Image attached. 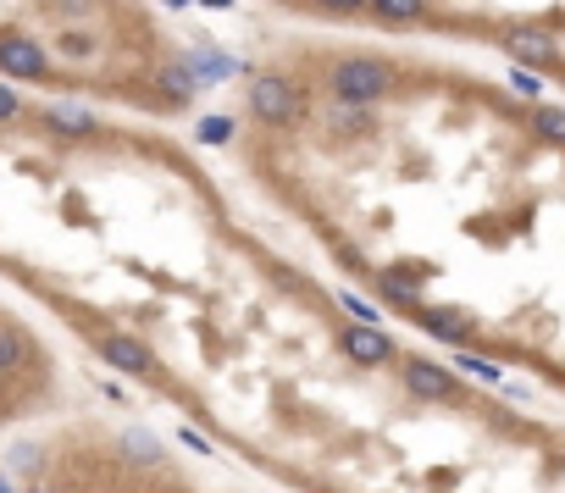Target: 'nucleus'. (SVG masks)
<instances>
[{
  "label": "nucleus",
  "mask_w": 565,
  "mask_h": 493,
  "mask_svg": "<svg viewBox=\"0 0 565 493\" xmlns=\"http://www.w3.org/2000/svg\"><path fill=\"white\" fill-rule=\"evenodd\" d=\"M388 84H394V73H388L383 61L355 56V61H338L333 67V89H338L344 106H372V100L388 95Z\"/></svg>",
  "instance_id": "1"
},
{
  "label": "nucleus",
  "mask_w": 565,
  "mask_h": 493,
  "mask_svg": "<svg viewBox=\"0 0 565 493\" xmlns=\"http://www.w3.org/2000/svg\"><path fill=\"white\" fill-rule=\"evenodd\" d=\"M250 106H255V117H266V122H300L305 117V95L283 73H261L255 78L250 84Z\"/></svg>",
  "instance_id": "2"
},
{
  "label": "nucleus",
  "mask_w": 565,
  "mask_h": 493,
  "mask_svg": "<svg viewBox=\"0 0 565 493\" xmlns=\"http://www.w3.org/2000/svg\"><path fill=\"white\" fill-rule=\"evenodd\" d=\"M399 383H405V394L410 399H427V405H449V399L460 394V383H455V372L449 366H438V361H399Z\"/></svg>",
  "instance_id": "3"
},
{
  "label": "nucleus",
  "mask_w": 565,
  "mask_h": 493,
  "mask_svg": "<svg viewBox=\"0 0 565 493\" xmlns=\"http://www.w3.org/2000/svg\"><path fill=\"white\" fill-rule=\"evenodd\" d=\"M338 349H344L355 366H388V361H394V338H388L377 322L344 327V333H338Z\"/></svg>",
  "instance_id": "4"
},
{
  "label": "nucleus",
  "mask_w": 565,
  "mask_h": 493,
  "mask_svg": "<svg viewBox=\"0 0 565 493\" xmlns=\"http://www.w3.org/2000/svg\"><path fill=\"white\" fill-rule=\"evenodd\" d=\"M100 355H106L117 372H128V377H150V383H161V361L150 355L139 338H128V333H100Z\"/></svg>",
  "instance_id": "5"
},
{
  "label": "nucleus",
  "mask_w": 565,
  "mask_h": 493,
  "mask_svg": "<svg viewBox=\"0 0 565 493\" xmlns=\"http://www.w3.org/2000/svg\"><path fill=\"white\" fill-rule=\"evenodd\" d=\"M0 73L39 78V73H45V50H39L34 39H23V34H6V39H0Z\"/></svg>",
  "instance_id": "6"
},
{
  "label": "nucleus",
  "mask_w": 565,
  "mask_h": 493,
  "mask_svg": "<svg viewBox=\"0 0 565 493\" xmlns=\"http://www.w3.org/2000/svg\"><path fill=\"white\" fill-rule=\"evenodd\" d=\"M505 50L516 61H532V67H549L554 61V39L538 34V28H505Z\"/></svg>",
  "instance_id": "7"
},
{
  "label": "nucleus",
  "mask_w": 565,
  "mask_h": 493,
  "mask_svg": "<svg viewBox=\"0 0 565 493\" xmlns=\"http://www.w3.org/2000/svg\"><path fill=\"white\" fill-rule=\"evenodd\" d=\"M421 327L433 338H449V344H460V338L471 333V322H466V311H455V305H421Z\"/></svg>",
  "instance_id": "8"
},
{
  "label": "nucleus",
  "mask_w": 565,
  "mask_h": 493,
  "mask_svg": "<svg viewBox=\"0 0 565 493\" xmlns=\"http://www.w3.org/2000/svg\"><path fill=\"white\" fill-rule=\"evenodd\" d=\"M28 366V338L17 327H0V377H12Z\"/></svg>",
  "instance_id": "9"
},
{
  "label": "nucleus",
  "mask_w": 565,
  "mask_h": 493,
  "mask_svg": "<svg viewBox=\"0 0 565 493\" xmlns=\"http://www.w3.org/2000/svg\"><path fill=\"white\" fill-rule=\"evenodd\" d=\"M45 117H50V128H61V133H78V139H84V133H95V117H89L84 106H50Z\"/></svg>",
  "instance_id": "10"
},
{
  "label": "nucleus",
  "mask_w": 565,
  "mask_h": 493,
  "mask_svg": "<svg viewBox=\"0 0 565 493\" xmlns=\"http://www.w3.org/2000/svg\"><path fill=\"white\" fill-rule=\"evenodd\" d=\"M377 17H388V23H416L421 12H427V0H366Z\"/></svg>",
  "instance_id": "11"
},
{
  "label": "nucleus",
  "mask_w": 565,
  "mask_h": 493,
  "mask_svg": "<svg viewBox=\"0 0 565 493\" xmlns=\"http://www.w3.org/2000/svg\"><path fill=\"white\" fill-rule=\"evenodd\" d=\"M532 128H538V139H549V145H565V111L560 106H538L532 111Z\"/></svg>",
  "instance_id": "12"
},
{
  "label": "nucleus",
  "mask_w": 565,
  "mask_h": 493,
  "mask_svg": "<svg viewBox=\"0 0 565 493\" xmlns=\"http://www.w3.org/2000/svg\"><path fill=\"white\" fill-rule=\"evenodd\" d=\"M189 73H194V78H217V84H222V78H233V61L222 56V50H200Z\"/></svg>",
  "instance_id": "13"
},
{
  "label": "nucleus",
  "mask_w": 565,
  "mask_h": 493,
  "mask_svg": "<svg viewBox=\"0 0 565 493\" xmlns=\"http://www.w3.org/2000/svg\"><path fill=\"white\" fill-rule=\"evenodd\" d=\"M161 89H167L172 100H189V95H194V73L183 67V61H172L167 73H161Z\"/></svg>",
  "instance_id": "14"
},
{
  "label": "nucleus",
  "mask_w": 565,
  "mask_h": 493,
  "mask_svg": "<svg viewBox=\"0 0 565 493\" xmlns=\"http://www.w3.org/2000/svg\"><path fill=\"white\" fill-rule=\"evenodd\" d=\"M377 289H383V300H388V305H405V311H421V305H416V283H405V277H383Z\"/></svg>",
  "instance_id": "15"
},
{
  "label": "nucleus",
  "mask_w": 565,
  "mask_h": 493,
  "mask_svg": "<svg viewBox=\"0 0 565 493\" xmlns=\"http://www.w3.org/2000/svg\"><path fill=\"white\" fill-rule=\"evenodd\" d=\"M333 128L338 133H361L366 128V106H344V100H338L333 106Z\"/></svg>",
  "instance_id": "16"
},
{
  "label": "nucleus",
  "mask_w": 565,
  "mask_h": 493,
  "mask_svg": "<svg viewBox=\"0 0 565 493\" xmlns=\"http://www.w3.org/2000/svg\"><path fill=\"white\" fill-rule=\"evenodd\" d=\"M460 372L482 377V383H499V366H493V361H482V355H460Z\"/></svg>",
  "instance_id": "17"
},
{
  "label": "nucleus",
  "mask_w": 565,
  "mask_h": 493,
  "mask_svg": "<svg viewBox=\"0 0 565 493\" xmlns=\"http://www.w3.org/2000/svg\"><path fill=\"white\" fill-rule=\"evenodd\" d=\"M228 122H222V117H211V122H200V139H205V145H217V139H228Z\"/></svg>",
  "instance_id": "18"
},
{
  "label": "nucleus",
  "mask_w": 565,
  "mask_h": 493,
  "mask_svg": "<svg viewBox=\"0 0 565 493\" xmlns=\"http://www.w3.org/2000/svg\"><path fill=\"white\" fill-rule=\"evenodd\" d=\"M17 106H23V100H17L12 89L0 84V122H12V117H17Z\"/></svg>",
  "instance_id": "19"
},
{
  "label": "nucleus",
  "mask_w": 565,
  "mask_h": 493,
  "mask_svg": "<svg viewBox=\"0 0 565 493\" xmlns=\"http://www.w3.org/2000/svg\"><path fill=\"white\" fill-rule=\"evenodd\" d=\"M344 311L355 316V322H372V305H366V300H355V294H344Z\"/></svg>",
  "instance_id": "20"
},
{
  "label": "nucleus",
  "mask_w": 565,
  "mask_h": 493,
  "mask_svg": "<svg viewBox=\"0 0 565 493\" xmlns=\"http://www.w3.org/2000/svg\"><path fill=\"white\" fill-rule=\"evenodd\" d=\"M322 6H327V12H344L349 17V12H361L366 0H322Z\"/></svg>",
  "instance_id": "21"
},
{
  "label": "nucleus",
  "mask_w": 565,
  "mask_h": 493,
  "mask_svg": "<svg viewBox=\"0 0 565 493\" xmlns=\"http://www.w3.org/2000/svg\"><path fill=\"white\" fill-rule=\"evenodd\" d=\"M211 6H228V0H211Z\"/></svg>",
  "instance_id": "22"
},
{
  "label": "nucleus",
  "mask_w": 565,
  "mask_h": 493,
  "mask_svg": "<svg viewBox=\"0 0 565 493\" xmlns=\"http://www.w3.org/2000/svg\"><path fill=\"white\" fill-rule=\"evenodd\" d=\"M167 6H183V0H167Z\"/></svg>",
  "instance_id": "23"
}]
</instances>
